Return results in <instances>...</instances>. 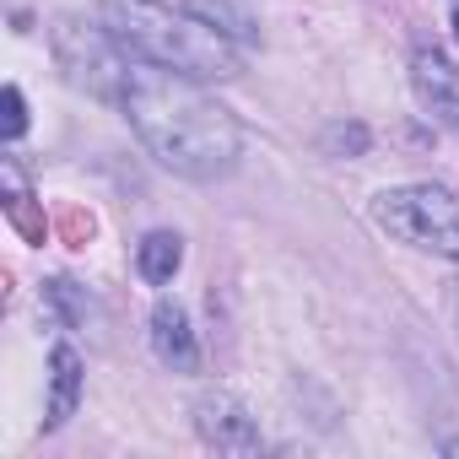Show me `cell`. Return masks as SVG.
Instances as JSON below:
<instances>
[{
  "instance_id": "1",
  "label": "cell",
  "mask_w": 459,
  "mask_h": 459,
  "mask_svg": "<svg viewBox=\"0 0 459 459\" xmlns=\"http://www.w3.org/2000/svg\"><path fill=\"white\" fill-rule=\"evenodd\" d=\"M119 103H125L135 135L146 141V152L162 168H173L184 178H200V184L238 168L244 130L195 76H178L168 65L141 60V65L125 71Z\"/></svg>"
},
{
  "instance_id": "2",
  "label": "cell",
  "mask_w": 459,
  "mask_h": 459,
  "mask_svg": "<svg viewBox=\"0 0 459 459\" xmlns=\"http://www.w3.org/2000/svg\"><path fill=\"white\" fill-rule=\"evenodd\" d=\"M103 22H108L114 44H125L141 60L168 65L178 76H195V82L238 76V49L227 44V33L178 6H162V0H108Z\"/></svg>"
},
{
  "instance_id": "6",
  "label": "cell",
  "mask_w": 459,
  "mask_h": 459,
  "mask_svg": "<svg viewBox=\"0 0 459 459\" xmlns=\"http://www.w3.org/2000/svg\"><path fill=\"white\" fill-rule=\"evenodd\" d=\"M152 346H157V357H162L168 368H195V362H200V351H195V330H189L184 303L162 298V303L152 308Z\"/></svg>"
},
{
  "instance_id": "8",
  "label": "cell",
  "mask_w": 459,
  "mask_h": 459,
  "mask_svg": "<svg viewBox=\"0 0 459 459\" xmlns=\"http://www.w3.org/2000/svg\"><path fill=\"white\" fill-rule=\"evenodd\" d=\"M135 265H141V276L146 281H173L178 276V265H184V244H178V233H146L141 238V255H135Z\"/></svg>"
},
{
  "instance_id": "5",
  "label": "cell",
  "mask_w": 459,
  "mask_h": 459,
  "mask_svg": "<svg viewBox=\"0 0 459 459\" xmlns=\"http://www.w3.org/2000/svg\"><path fill=\"white\" fill-rule=\"evenodd\" d=\"M411 82H416L421 103L432 108V119H443L448 130H459V71H454L443 55L421 49V55L411 60Z\"/></svg>"
},
{
  "instance_id": "9",
  "label": "cell",
  "mask_w": 459,
  "mask_h": 459,
  "mask_svg": "<svg viewBox=\"0 0 459 459\" xmlns=\"http://www.w3.org/2000/svg\"><path fill=\"white\" fill-rule=\"evenodd\" d=\"M0 108H6V135H22V125H28L22 92H17V87H6V98H0Z\"/></svg>"
},
{
  "instance_id": "4",
  "label": "cell",
  "mask_w": 459,
  "mask_h": 459,
  "mask_svg": "<svg viewBox=\"0 0 459 459\" xmlns=\"http://www.w3.org/2000/svg\"><path fill=\"white\" fill-rule=\"evenodd\" d=\"M195 427L205 443H216L221 454H255L260 448V427L249 416V405L238 394H227V389H211L195 400Z\"/></svg>"
},
{
  "instance_id": "3",
  "label": "cell",
  "mask_w": 459,
  "mask_h": 459,
  "mask_svg": "<svg viewBox=\"0 0 459 459\" xmlns=\"http://www.w3.org/2000/svg\"><path fill=\"white\" fill-rule=\"evenodd\" d=\"M373 221L384 227L389 238L411 244V249H427V255H443V260H459V200L437 184H400V189H384L373 200Z\"/></svg>"
},
{
  "instance_id": "7",
  "label": "cell",
  "mask_w": 459,
  "mask_h": 459,
  "mask_svg": "<svg viewBox=\"0 0 459 459\" xmlns=\"http://www.w3.org/2000/svg\"><path fill=\"white\" fill-rule=\"evenodd\" d=\"M76 400H82V357L71 351V346H60L55 351V362H49V427H60L71 411H76Z\"/></svg>"
},
{
  "instance_id": "10",
  "label": "cell",
  "mask_w": 459,
  "mask_h": 459,
  "mask_svg": "<svg viewBox=\"0 0 459 459\" xmlns=\"http://www.w3.org/2000/svg\"><path fill=\"white\" fill-rule=\"evenodd\" d=\"M454 39H459V12H454Z\"/></svg>"
}]
</instances>
